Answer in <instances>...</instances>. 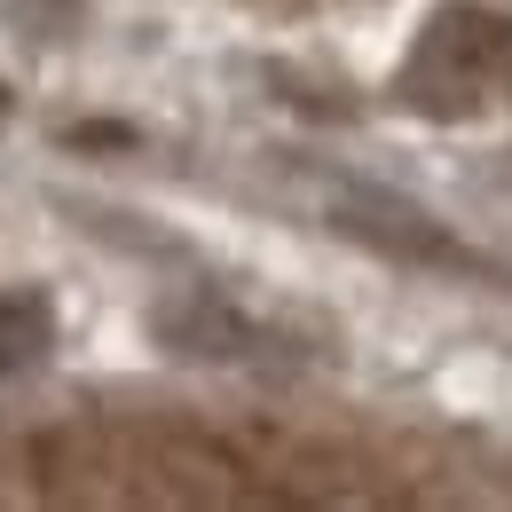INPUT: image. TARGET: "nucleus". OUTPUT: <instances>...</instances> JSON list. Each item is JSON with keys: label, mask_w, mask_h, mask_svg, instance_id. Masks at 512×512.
I'll list each match as a JSON object with an SVG mask.
<instances>
[{"label": "nucleus", "mask_w": 512, "mask_h": 512, "mask_svg": "<svg viewBox=\"0 0 512 512\" xmlns=\"http://www.w3.org/2000/svg\"><path fill=\"white\" fill-rule=\"evenodd\" d=\"M512 56V24L489 16V8H442L418 40V71H402V87H434L442 79L449 95H473L489 71Z\"/></svg>", "instance_id": "1"}, {"label": "nucleus", "mask_w": 512, "mask_h": 512, "mask_svg": "<svg viewBox=\"0 0 512 512\" xmlns=\"http://www.w3.org/2000/svg\"><path fill=\"white\" fill-rule=\"evenodd\" d=\"M339 229L347 237H363V245H379L394 260H426V268H465V253L442 237V221L426 213V205H410V197H386V190H339Z\"/></svg>", "instance_id": "2"}, {"label": "nucleus", "mask_w": 512, "mask_h": 512, "mask_svg": "<svg viewBox=\"0 0 512 512\" xmlns=\"http://www.w3.org/2000/svg\"><path fill=\"white\" fill-rule=\"evenodd\" d=\"M48 339H56V308L40 292H8L0 300V379L8 371H32L48 355Z\"/></svg>", "instance_id": "3"}, {"label": "nucleus", "mask_w": 512, "mask_h": 512, "mask_svg": "<svg viewBox=\"0 0 512 512\" xmlns=\"http://www.w3.org/2000/svg\"><path fill=\"white\" fill-rule=\"evenodd\" d=\"M0 119H8V87H0Z\"/></svg>", "instance_id": "4"}]
</instances>
